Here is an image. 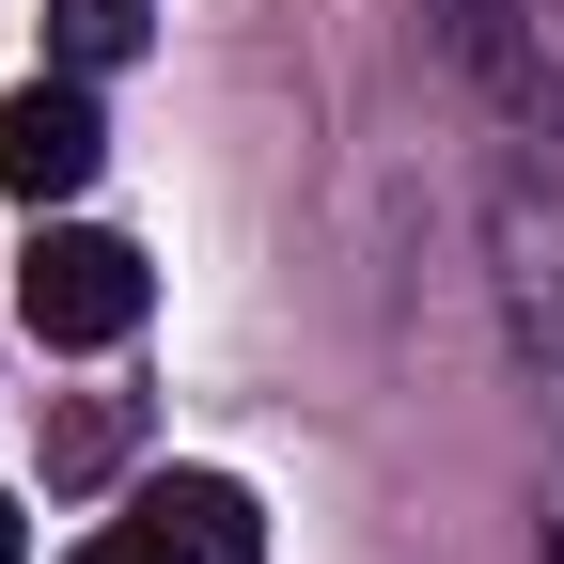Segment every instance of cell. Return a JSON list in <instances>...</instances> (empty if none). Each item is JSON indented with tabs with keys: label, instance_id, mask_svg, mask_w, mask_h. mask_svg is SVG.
I'll use <instances>...</instances> for the list:
<instances>
[{
	"label": "cell",
	"instance_id": "cell-1",
	"mask_svg": "<svg viewBox=\"0 0 564 564\" xmlns=\"http://www.w3.org/2000/svg\"><path fill=\"white\" fill-rule=\"evenodd\" d=\"M17 299H32V345H63V361H95V345H126L141 329V251L126 236H95V220H47L32 236V267H17Z\"/></svg>",
	"mask_w": 564,
	"mask_h": 564
},
{
	"label": "cell",
	"instance_id": "cell-2",
	"mask_svg": "<svg viewBox=\"0 0 564 564\" xmlns=\"http://www.w3.org/2000/svg\"><path fill=\"white\" fill-rule=\"evenodd\" d=\"M95 173H110V126H95V79H63V63H47L32 95H0V188H17V204H79Z\"/></svg>",
	"mask_w": 564,
	"mask_h": 564
},
{
	"label": "cell",
	"instance_id": "cell-3",
	"mask_svg": "<svg viewBox=\"0 0 564 564\" xmlns=\"http://www.w3.org/2000/svg\"><path fill=\"white\" fill-rule=\"evenodd\" d=\"M440 32H455V63L518 126H564V17H549V0H440Z\"/></svg>",
	"mask_w": 564,
	"mask_h": 564
},
{
	"label": "cell",
	"instance_id": "cell-4",
	"mask_svg": "<svg viewBox=\"0 0 564 564\" xmlns=\"http://www.w3.org/2000/svg\"><path fill=\"white\" fill-rule=\"evenodd\" d=\"M486 251H502L518 361H533V377H549V408H564V204H549V188H502V204H486Z\"/></svg>",
	"mask_w": 564,
	"mask_h": 564
},
{
	"label": "cell",
	"instance_id": "cell-5",
	"mask_svg": "<svg viewBox=\"0 0 564 564\" xmlns=\"http://www.w3.org/2000/svg\"><path fill=\"white\" fill-rule=\"evenodd\" d=\"M126 533L158 549V564H267V518H251L236 470H158V486L126 502Z\"/></svg>",
	"mask_w": 564,
	"mask_h": 564
},
{
	"label": "cell",
	"instance_id": "cell-6",
	"mask_svg": "<svg viewBox=\"0 0 564 564\" xmlns=\"http://www.w3.org/2000/svg\"><path fill=\"white\" fill-rule=\"evenodd\" d=\"M141 32H158L141 0H47V63H63V79H110V63H141Z\"/></svg>",
	"mask_w": 564,
	"mask_h": 564
},
{
	"label": "cell",
	"instance_id": "cell-7",
	"mask_svg": "<svg viewBox=\"0 0 564 564\" xmlns=\"http://www.w3.org/2000/svg\"><path fill=\"white\" fill-rule=\"evenodd\" d=\"M126 440H141V408H126V392L47 408V486H95V470H126Z\"/></svg>",
	"mask_w": 564,
	"mask_h": 564
},
{
	"label": "cell",
	"instance_id": "cell-8",
	"mask_svg": "<svg viewBox=\"0 0 564 564\" xmlns=\"http://www.w3.org/2000/svg\"><path fill=\"white\" fill-rule=\"evenodd\" d=\"M0 564H32V518H17V486H0Z\"/></svg>",
	"mask_w": 564,
	"mask_h": 564
},
{
	"label": "cell",
	"instance_id": "cell-9",
	"mask_svg": "<svg viewBox=\"0 0 564 564\" xmlns=\"http://www.w3.org/2000/svg\"><path fill=\"white\" fill-rule=\"evenodd\" d=\"M79 564H158V549H141V533H95V549H79Z\"/></svg>",
	"mask_w": 564,
	"mask_h": 564
}]
</instances>
